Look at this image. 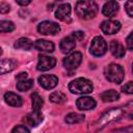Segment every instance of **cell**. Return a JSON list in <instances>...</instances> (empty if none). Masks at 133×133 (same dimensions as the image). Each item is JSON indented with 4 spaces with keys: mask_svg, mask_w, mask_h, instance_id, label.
I'll return each instance as SVG.
<instances>
[{
    "mask_svg": "<svg viewBox=\"0 0 133 133\" xmlns=\"http://www.w3.org/2000/svg\"><path fill=\"white\" fill-rule=\"evenodd\" d=\"M132 34H133V32H130L129 35L127 36V39H126L127 48H128V50H130V51H132V49H133V46H132Z\"/></svg>",
    "mask_w": 133,
    "mask_h": 133,
    "instance_id": "32",
    "label": "cell"
},
{
    "mask_svg": "<svg viewBox=\"0 0 133 133\" xmlns=\"http://www.w3.org/2000/svg\"><path fill=\"white\" fill-rule=\"evenodd\" d=\"M75 47H76V41L71 35L66 36V37H63L60 41V44H59V48H60L61 52L64 53V54L70 53L72 50L75 49Z\"/></svg>",
    "mask_w": 133,
    "mask_h": 133,
    "instance_id": "18",
    "label": "cell"
},
{
    "mask_svg": "<svg viewBox=\"0 0 133 133\" xmlns=\"http://www.w3.org/2000/svg\"><path fill=\"white\" fill-rule=\"evenodd\" d=\"M2 52H3V51H2V49H1V47H0V55L2 54Z\"/></svg>",
    "mask_w": 133,
    "mask_h": 133,
    "instance_id": "35",
    "label": "cell"
},
{
    "mask_svg": "<svg viewBox=\"0 0 133 133\" xmlns=\"http://www.w3.org/2000/svg\"><path fill=\"white\" fill-rule=\"evenodd\" d=\"M33 86V79H26L23 81H18L17 89L19 91H27Z\"/></svg>",
    "mask_w": 133,
    "mask_h": 133,
    "instance_id": "25",
    "label": "cell"
},
{
    "mask_svg": "<svg viewBox=\"0 0 133 133\" xmlns=\"http://www.w3.org/2000/svg\"><path fill=\"white\" fill-rule=\"evenodd\" d=\"M122 91L128 95H132L133 94V84L132 81H129L127 83H125V85L122 86Z\"/></svg>",
    "mask_w": 133,
    "mask_h": 133,
    "instance_id": "28",
    "label": "cell"
},
{
    "mask_svg": "<svg viewBox=\"0 0 133 133\" xmlns=\"http://www.w3.org/2000/svg\"><path fill=\"white\" fill-rule=\"evenodd\" d=\"M127 112H128L127 107H113L111 109H108L105 112H103L96 122L90 124L89 130L92 133H96V132L104 129L109 124L121 119Z\"/></svg>",
    "mask_w": 133,
    "mask_h": 133,
    "instance_id": "1",
    "label": "cell"
},
{
    "mask_svg": "<svg viewBox=\"0 0 133 133\" xmlns=\"http://www.w3.org/2000/svg\"><path fill=\"white\" fill-rule=\"evenodd\" d=\"M17 68V62L12 59H0V75L10 73Z\"/></svg>",
    "mask_w": 133,
    "mask_h": 133,
    "instance_id": "19",
    "label": "cell"
},
{
    "mask_svg": "<svg viewBox=\"0 0 133 133\" xmlns=\"http://www.w3.org/2000/svg\"><path fill=\"white\" fill-rule=\"evenodd\" d=\"M125 9H126L128 16L130 18H132L133 17V2L132 1H127L125 3Z\"/></svg>",
    "mask_w": 133,
    "mask_h": 133,
    "instance_id": "29",
    "label": "cell"
},
{
    "mask_svg": "<svg viewBox=\"0 0 133 133\" xmlns=\"http://www.w3.org/2000/svg\"><path fill=\"white\" fill-rule=\"evenodd\" d=\"M89 52L96 57H101L107 52V43L102 36H95L89 46Z\"/></svg>",
    "mask_w": 133,
    "mask_h": 133,
    "instance_id": "5",
    "label": "cell"
},
{
    "mask_svg": "<svg viewBox=\"0 0 133 133\" xmlns=\"http://www.w3.org/2000/svg\"><path fill=\"white\" fill-rule=\"evenodd\" d=\"M17 4L22 5V6H26V5L30 4V1H29V0H18V1H17Z\"/></svg>",
    "mask_w": 133,
    "mask_h": 133,
    "instance_id": "34",
    "label": "cell"
},
{
    "mask_svg": "<svg viewBox=\"0 0 133 133\" xmlns=\"http://www.w3.org/2000/svg\"><path fill=\"white\" fill-rule=\"evenodd\" d=\"M14 30H15V24L11 21H7V20L0 21V33L11 32Z\"/></svg>",
    "mask_w": 133,
    "mask_h": 133,
    "instance_id": "26",
    "label": "cell"
},
{
    "mask_svg": "<svg viewBox=\"0 0 133 133\" xmlns=\"http://www.w3.org/2000/svg\"><path fill=\"white\" fill-rule=\"evenodd\" d=\"M10 10L9 4L6 2H0V14H7Z\"/></svg>",
    "mask_w": 133,
    "mask_h": 133,
    "instance_id": "31",
    "label": "cell"
},
{
    "mask_svg": "<svg viewBox=\"0 0 133 133\" xmlns=\"http://www.w3.org/2000/svg\"><path fill=\"white\" fill-rule=\"evenodd\" d=\"M81 61H82V54L80 52H73L63 59L62 64L64 69L69 71H74L80 65Z\"/></svg>",
    "mask_w": 133,
    "mask_h": 133,
    "instance_id": "7",
    "label": "cell"
},
{
    "mask_svg": "<svg viewBox=\"0 0 133 133\" xmlns=\"http://www.w3.org/2000/svg\"><path fill=\"white\" fill-rule=\"evenodd\" d=\"M16 79H17V81L26 80V79H28V74H27L26 72H21L20 74H18V75L16 76Z\"/></svg>",
    "mask_w": 133,
    "mask_h": 133,
    "instance_id": "33",
    "label": "cell"
},
{
    "mask_svg": "<svg viewBox=\"0 0 133 133\" xmlns=\"http://www.w3.org/2000/svg\"><path fill=\"white\" fill-rule=\"evenodd\" d=\"M119 99V94L114 89H108L101 94V100L103 102H114Z\"/></svg>",
    "mask_w": 133,
    "mask_h": 133,
    "instance_id": "22",
    "label": "cell"
},
{
    "mask_svg": "<svg viewBox=\"0 0 133 133\" xmlns=\"http://www.w3.org/2000/svg\"><path fill=\"white\" fill-rule=\"evenodd\" d=\"M55 18L62 22H71V5L69 3L60 4L55 10Z\"/></svg>",
    "mask_w": 133,
    "mask_h": 133,
    "instance_id": "10",
    "label": "cell"
},
{
    "mask_svg": "<svg viewBox=\"0 0 133 133\" xmlns=\"http://www.w3.org/2000/svg\"><path fill=\"white\" fill-rule=\"evenodd\" d=\"M94 85L90 80L86 78H76L69 84V90L75 95H86L91 92Z\"/></svg>",
    "mask_w": 133,
    "mask_h": 133,
    "instance_id": "3",
    "label": "cell"
},
{
    "mask_svg": "<svg viewBox=\"0 0 133 133\" xmlns=\"http://www.w3.org/2000/svg\"><path fill=\"white\" fill-rule=\"evenodd\" d=\"M11 133H30V131L26 126L18 125L16 127H14V129L11 130Z\"/></svg>",
    "mask_w": 133,
    "mask_h": 133,
    "instance_id": "27",
    "label": "cell"
},
{
    "mask_svg": "<svg viewBox=\"0 0 133 133\" xmlns=\"http://www.w3.org/2000/svg\"><path fill=\"white\" fill-rule=\"evenodd\" d=\"M97 105V102L94 98L91 97H88V96H83V97H80L79 99H77L76 101V106L79 110H90V109H94Z\"/></svg>",
    "mask_w": 133,
    "mask_h": 133,
    "instance_id": "11",
    "label": "cell"
},
{
    "mask_svg": "<svg viewBox=\"0 0 133 133\" xmlns=\"http://www.w3.org/2000/svg\"><path fill=\"white\" fill-rule=\"evenodd\" d=\"M56 64V59L52 56H48V55H42L38 57V61H37V65L36 69L38 71L45 72L48 70H51L55 66Z\"/></svg>",
    "mask_w": 133,
    "mask_h": 133,
    "instance_id": "9",
    "label": "cell"
},
{
    "mask_svg": "<svg viewBox=\"0 0 133 133\" xmlns=\"http://www.w3.org/2000/svg\"><path fill=\"white\" fill-rule=\"evenodd\" d=\"M14 47L16 49H21V50H25V51H28L30 50L31 48H33V43L30 38L28 37H21L19 39L16 41Z\"/></svg>",
    "mask_w": 133,
    "mask_h": 133,
    "instance_id": "20",
    "label": "cell"
},
{
    "mask_svg": "<svg viewBox=\"0 0 133 133\" xmlns=\"http://www.w3.org/2000/svg\"><path fill=\"white\" fill-rule=\"evenodd\" d=\"M39 85L45 89H52L58 83V78L55 75H42L38 77Z\"/></svg>",
    "mask_w": 133,
    "mask_h": 133,
    "instance_id": "12",
    "label": "cell"
},
{
    "mask_svg": "<svg viewBox=\"0 0 133 133\" xmlns=\"http://www.w3.org/2000/svg\"><path fill=\"white\" fill-rule=\"evenodd\" d=\"M84 114H80V113H76V112H71L69 114L65 115L64 121L66 124L70 125H74V124H79L81 122L84 121Z\"/></svg>",
    "mask_w": 133,
    "mask_h": 133,
    "instance_id": "23",
    "label": "cell"
},
{
    "mask_svg": "<svg viewBox=\"0 0 133 133\" xmlns=\"http://www.w3.org/2000/svg\"><path fill=\"white\" fill-rule=\"evenodd\" d=\"M31 105H32V111L41 112V108L44 105V100L36 91H33L31 94Z\"/></svg>",
    "mask_w": 133,
    "mask_h": 133,
    "instance_id": "21",
    "label": "cell"
},
{
    "mask_svg": "<svg viewBox=\"0 0 133 133\" xmlns=\"http://www.w3.org/2000/svg\"><path fill=\"white\" fill-rule=\"evenodd\" d=\"M37 31L44 35H55L60 31V26L52 21H43L37 25Z\"/></svg>",
    "mask_w": 133,
    "mask_h": 133,
    "instance_id": "6",
    "label": "cell"
},
{
    "mask_svg": "<svg viewBox=\"0 0 133 133\" xmlns=\"http://www.w3.org/2000/svg\"><path fill=\"white\" fill-rule=\"evenodd\" d=\"M71 36L75 39V41H81L84 38V32L83 31H74Z\"/></svg>",
    "mask_w": 133,
    "mask_h": 133,
    "instance_id": "30",
    "label": "cell"
},
{
    "mask_svg": "<svg viewBox=\"0 0 133 133\" xmlns=\"http://www.w3.org/2000/svg\"><path fill=\"white\" fill-rule=\"evenodd\" d=\"M121 23L116 20H105L101 23L100 25V28L102 30L103 33L107 34V35H111V34H114L116 32H118V30L121 29Z\"/></svg>",
    "mask_w": 133,
    "mask_h": 133,
    "instance_id": "8",
    "label": "cell"
},
{
    "mask_svg": "<svg viewBox=\"0 0 133 133\" xmlns=\"http://www.w3.org/2000/svg\"><path fill=\"white\" fill-rule=\"evenodd\" d=\"M109 50L111 52V54L116 57V58H122L125 56L126 54V51H125V48L124 46L118 42V41H111L110 44H109Z\"/></svg>",
    "mask_w": 133,
    "mask_h": 133,
    "instance_id": "16",
    "label": "cell"
},
{
    "mask_svg": "<svg viewBox=\"0 0 133 133\" xmlns=\"http://www.w3.org/2000/svg\"><path fill=\"white\" fill-rule=\"evenodd\" d=\"M104 75L106 79L109 82L118 84L124 80L125 77V71L121 64L116 63H110L105 66L104 69Z\"/></svg>",
    "mask_w": 133,
    "mask_h": 133,
    "instance_id": "4",
    "label": "cell"
},
{
    "mask_svg": "<svg viewBox=\"0 0 133 133\" xmlns=\"http://www.w3.org/2000/svg\"><path fill=\"white\" fill-rule=\"evenodd\" d=\"M118 11V3L116 1H108L102 7V14L105 17L112 18Z\"/></svg>",
    "mask_w": 133,
    "mask_h": 133,
    "instance_id": "14",
    "label": "cell"
},
{
    "mask_svg": "<svg viewBox=\"0 0 133 133\" xmlns=\"http://www.w3.org/2000/svg\"><path fill=\"white\" fill-rule=\"evenodd\" d=\"M49 99L52 103L55 104H63L66 102L68 98L62 91H54L49 96Z\"/></svg>",
    "mask_w": 133,
    "mask_h": 133,
    "instance_id": "24",
    "label": "cell"
},
{
    "mask_svg": "<svg viewBox=\"0 0 133 133\" xmlns=\"http://www.w3.org/2000/svg\"><path fill=\"white\" fill-rule=\"evenodd\" d=\"M43 119H44V116L42 112H34V111L26 114L23 117V122L26 125H29L30 127H36L43 122Z\"/></svg>",
    "mask_w": 133,
    "mask_h": 133,
    "instance_id": "13",
    "label": "cell"
},
{
    "mask_svg": "<svg viewBox=\"0 0 133 133\" xmlns=\"http://www.w3.org/2000/svg\"><path fill=\"white\" fill-rule=\"evenodd\" d=\"M4 100L9 106H12V107H21L23 105V99L19 95L15 94L12 91L5 92L4 94Z\"/></svg>",
    "mask_w": 133,
    "mask_h": 133,
    "instance_id": "17",
    "label": "cell"
},
{
    "mask_svg": "<svg viewBox=\"0 0 133 133\" xmlns=\"http://www.w3.org/2000/svg\"><path fill=\"white\" fill-rule=\"evenodd\" d=\"M33 48L37 51L42 52H53L55 49V46L52 42L47 39H36L33 43Z\"/></svg>",
    "mask_w": 133,
    "mask_h": 133,
    "instance_id": "15",
    "label": "cell"
},
{
    "mask_svg": "<svg viewBox=\"0 0 133 133\" xmlns=\"http://www.w3.org/2000/svg\"><path fill=\"white\" fill-rule=\"evenodd\" d=\"M98 5L95 1H78L75 5L76 15L83 20H90L94 19L98 14Z\"/></svg>",
    "mask_w": 133,
    "mask_h": 133,
    "instance_id": "2",
    "label": "cell"
}]
</instances>
